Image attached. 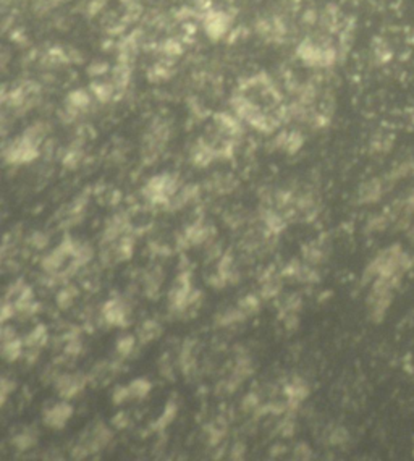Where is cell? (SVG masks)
I'll return each mask as SVG.
<instances>
[{"instance_id":"6da1fadb","label":"cell","mask_w":414,"mask_h":461,"mask_svg":"<svg viewBox=\"0 0 414 461\" xmlns=\"http://www.w3.org/2000/svg\"><path fill=\"white\" fill-rule=\"evenodd\" d=\"M230 26V18L223 12H209L204 18V29L210 39H220Z\"/></svg>"},{"instance_id":"7a4b0ae2","label":"cell","mask_w":414,"mask_h":461,"mask_svg":"<svg viewBox=\"0 0 414 461\" xmlns=\"http://www.w3.org/2000/svg\"><path fill=\"white\" fill-rule=\"evenodd\" d=\"M86 385V377L83 374H73V376H60L57 379V390L65 398L75 397L76 393H79Z\"/></svg>"},{"instance_id":"3957f363","label":"cell","mask_w":414,"mask_h":461,"mask_svg":"<svg viewBox=\"0 0 414 461\" xmlns=\"http://www.w3.org/2000/svg\"><path fill=\"white\" fill-rule=\"evenodd\" d=\"M71 414H73V408L68 403H65V401H62V403H57L46 413L44 422L52 429H62L71 418Z\"/></svg>"},{"instance_id":"277c9868","label":"cell","mask_w":414,"mask_h":461,"mask_svg":"<svg viewBox=\"0 0 414 461\" xmlns=\"http://www.w3.org/2000/svg\"><path fill=\"white\" fill-rule=\"evenodd\" d=\"M104 319L112 325H121L125 327L126 324V307L123 306L118 299H110L104 306Z\"/></svg>"},{"instance_id":"5b68a950","label":"cell","mask_w":414,"mask_h":461,"mask_svg":"<svg viewBox=\"0 0 414 461\" xmlns=\"http://www.w3.org/2000/svg\"><path fill=\"white\" fill-rule=\"evenodd\" d=\"M23 345L25 341H21L18 338H13L10 341H4V347H2V356L4 360H7L9 363H13L17 361L18 358L21 356V351H23Z\"/></svg>"},{"instance_id":"8992f818","label":"cell","mask_w":414,"mask_h":461,"mask_svg":"<svg viewBox=\"0 0 414 461\" xmlns=\"http://www.w3.org/2000/svg\"><path fill=\"white\" fill-rule=\"evenodd\" d=\"M280 287H282V283H280L279 277L273 275V274H267L264 277L260 295H262V298H272V296H275L280 291Z\"/></svg>"},{"instance_id":"52a82bcc","label":"cell","mask_w":414,"mask_h":461,"mask_svg":"<svg viewBox=\"0 0 414 461\" xmlns=\"http://www.w3.org/2000/svg\"><path fill=\"white\" fill-rule=\"evenodd\" d=\"M215 151L210 148V146H207V144H201V146H198L196 148V151H194V154H193V160H194V164L196 165H199V167H204V165H207L210 160H212L214 157H215Z\"/></svg>"},{"instance_id":"ba28073f","label":"cell","mask_w":414,"mask_h":461,"mask_svg":"<svg viewBox=\"0 0 414 461\" xmlns=\"http://www.w3.org/2000/svg\"><path fill=\"white\" fill-rule=\"evenodd\" d=\"M215 122H217V125H219V128H220L222 131H225V133H228V135H236L238 131H239V123H238V120L233 119V117L228 115V113H220V115H217V117H215Z\"/></svg>"},{"instance_id":"9c48e42d","label":"cell","mask_w":414,"mask_h":461,"mask_svg":"<svg viewBox=\"0 0 414 461\" xmlns=\"http://www.w3.org/2000/svg\"><path fill=\"white\" fill-rule=\"evenodd\" d=\"M47 341V330L44 325H38L34 330L26 336L25 345L30 348H39Z\"/></svg>"},{"instance_id":"30bf717a","label":"cell","mask_w":414,"mask_h":461,"mask_svg":"<svg viewBox=\"0 0 414 461\" xmlns=\"http://www.w3.org/2000/svg\"><path fill=\"white\" fill-rule=\"evenodd\" d=\"M78 296V290L73 287V285H68V287H65L59 296H57V304H59L60 309H68V307L73 304V299Z\"/></svg>"},{"instance_id":"8fae6325","label":"cell","mask_w":414,"mask_h":461,"mask_svg":"<svg viewBox=\"0 0 414 461\" xmlns=\"http://www.w3.org/2000/svg\"><path fill=\"white\" fill-rule=\"evenodd\" d=\"M89 102H91V97H89V94L86 92V91H83V89H78V91H73L68 96V104H70V107H73V108H76V110H81V108H86L89 105Z\"/></svg>"},{"instance_id":"7c38bea8","label":"cell","mask_w":414,"mask_h":461,"mask_svg":"<svg viewBox=\"0 0 414 461\" xmlns=\"http://www.w3.org/2000/svg\"><path fill=\"white\" fill-rule=\"evenodd\" d=\"M151 387L152 385H151L149 380H146V379H134L133 382L128 385V389H129V395H131V397L143 398V397H146V395L149 393Z\"/></svg>"},{"instance_id":"4fadbf2b","label":"cell","mask_w":414,"mask_h":461,"mask_svg":"<svg viewBox=\"0 0 414 461\" xmlns=\"http://www.w3.org/2000/svg\"><path fill=\"white\" fill-rule=\"evenodd\" d=\"M91 89L94 92V96H96L100 102L110 100L113 96V86L108 83H94L91 86Z\"/></svg>"},{"instance_id":"5bb4252c","label":"cell","mask_w":414,"mask_h":461,"mask_svg":"<svg viewBox=\"0 0 414 461\" xmlns=\"http://www.w3.org/2000/svg\"><path fill=\"white\" fill-rule=\"evenodd\" d=\"M129 75L131 71L126 67L125 63H120L117 68L113 70V83L117 87H125L129 81Z\"/></svg>"},{"instance_id":"9a60e30c","label":"cell","mask_w":414,"mask_h":461,"mask_svg":"<svg viewBox=\"0 0 414 461\" xmlns=\"http://www.w3.org/2000/svg\"><path fill=\"white\" fill-rule=\"evenodd\" d=\"M265 223H267L268 230H270L272 233H280V232L287 226L285 218H282L279 214H275V212H267V215H265Z\"/></svg>"},{"instance_id":"2e32d148","label":"cell","mask_w":414,"mask_h":461,"mask_svg":"<svg viewBox=\"0 0 414 461\" xmlns=\"http://www.w3.org/2000/svg\"><path fill=\"white\" fill-rule=\"evenodd\" d=\"M34 443H36V435H33L30 430H26V432L20 434V435H17L15 438H13V445H15V447L21 451L31 448Z\"/></svg>"},{"instance_id":"e0dca14e","label":"cell","mask_w":414,"mask_h":461,"mask_svg":"<svg viewBox=\"0 0 414 461\" xmlns=\"http://www.w3.org/2000/svg\"><path fill=\"white\" fill-rule=\"evenodd\" d=\"M161 333V325L157 324L156 320H149V322H146L143 327H141V330H140V335H141V340H144V341H149V340H152V338H156V336Z\"/></svg>"},{"instance_id":"ac0fdd59","label":"cell","mask_w":414,"mask_h":461,"mask_svg":"<svg viewBox=\"0 0 414 461\" xmlns=\"http://www.w3.org/2000/svg\"><path fill=\"white\" fill-rule=\"evenodd\" d=\"M259 306H260L259 298L252 296V295L243 298L241 301H239V304H238V307H239V309H241L244 314H254V312H256V311L259 309Z\"/></svg>"},{"instance_id":"d6986e66","label":"cell","mask_w":414,"mask_h":461,"mask_svg":"<svg viewBox=\"0 0 414 461\" xmlns=\"http://www.w3.org/2000/svg\"><path fill=\"white\" fill-rule=\"evenodd\" d=\"M175 414H177V406L173 405V403H169V405L165 406V411L162 414V418L157 421L156 427L157 429H164L165 426H169V422H172V419L175 418Z\"/></svg>"},{"instance_id":"ffe728a7","label":"cell","mask_w":414,"mask_h":461,"mask_svg":"<svg viewBox=\"0 0 414 461\" xmlns=\"http://www.w3.org/2000/svg\"><path fill=\"white\" fill-rule=\"evenodd\" d=\"M303 146V136L300 135V133H296V131H293V133H290L288 136H287V141H285V149L288 151V152H296L298 149H300Z\"/></svg>"},{"instance_id":"44dd1931","label":"cell","mask_w":414,"mask_h":461,"mask_svg":"<svg viewBox=\"0 0 414 461\" xmlns=\"http://www.w3.org/2000/svg\"><path fill=\"white\" fill-rule=\"evenodd\" d=\"M133 348H134V336L131 335L123 336V338H120L117 343V350L121 356H128L133 351Z\"/></svg>"},{"instance_id":"7402d4cb","label":"cell","mask_w":414,"mask_h":461,"mask_svg":"<svg viewBox=\"0 0 414 461\" xmlns=\"http://www.w3.org/2000/svg\"><path fill=\"white\" fill-rule=\"evenodd\" d=\"M259 408V397L256 393H248L243 400V411H254Z\"/></svg>"},{"instance_id":"603a6c76","label":"cell","mask_w":414,"mask_h":461,"mask_svg":"<svg viewBox=\"0 0 414 461\" xmlns=\"http://www.w3.org/2000/svg\"><path fill=\"white\" fill-rule=\"evenodd\" d=\"M79 159H81V151H70L67 156L63 159V165H67L68 168H75L79 164Z\"/></svg>"},{"instance_id":"cb8c5ba5","label":"cell","mask_w":414,"mask_h":461,"mask_svg":"<svg viewBox=\"0 0 414 461\" xmlns=\"http://www.w3.org/2000/svg\"><path fill=\"white\" fill-rule=\"evenodd\" d=\"M47 243H49V237L46 235V233H42V232L34 233V235L31 237V245L34 248H39V250H42V248L47 246Z\"/></svg>"},{"instance_id":"d4e9b609","label":"cell","mask_w":414,"mask_h":461,"mask_svg":"<svg viewBox=\"0 0 414 461\" xmlns=\"http://www.w3.org/2000/svg\"><path fill=\"white\" fill-rule=\"evenodd\" d=\"M131 395H129V389L128 387H118L117 390H115V393H113V401L117 405H120V403H123L126 398H129Z\"/></svg>"},{"instance_id":"484cf974","label":"cell","mask_w":414,"mask_h":461,"mask_svg":"<svg viewBox=\"0 0 414 461\" xmlns=\"http://www.w3.org/2000/svg\"><path fill=\"white\" fill-rule=\"evenodd\" d=\"M164 50H165V54H169V55H180L181 52H183V49H181V46H180L178 42H175V41L165 42Z\"/></svg>"},{"instance_id":"4316f807","label":"cell","mask_w":414,"mask_h":461,"mask_svg":"<svg viewBox=\"0 0 414 461\" xmlns=\"http://www.w3.org/2000/svg\"><path fill=\"white\" fill-rule=\"evenodd\" d=\"M298 325H300V319H298L295 312L285 314V327L288 330H295V328H298Z\"/></svg>"},{"instance_id":"83f0119b","label":"cell","mask_w":414,"mask_h":461,"mask_svg":"<svg viewBox=\"0 0 414 461\" xmlns=\"http://www.w3.org/2000/svg\"><path fill=\"white\" fill-rule=\"evenodd\" d=\"M295 455H296V458H308L311 455V450L308 448L306 443H300L295 448Z\"/></svg>"},{"instance_id":"f1b7e54d","label":"cell","mask_w":414,"mask_h":461,"mask_svg":"<svg viewBox=\"0 0 414 461\" xmlns=\"http://www.w3.org/2000/svg\"><path fill=\"white\" fill-rule=\"evenodd\" d=\"M293 429H295V424L292 419H287L285 422L282 424V435L285 437H292L293 435Z\"/></svg>"},{"instance_id":"f546056e","label":"cell","mask_w":414,"mask_h":461,"mask_svg":"<svg viewBox=\"0 0 414 461\" xmlns=\"http://www.w3.org/2000/svg\"><path fill=\"white\" fill-rule=\"evenodd\" d=\"M13 389H15V382H10L9 379H2V400H5L7 395H9Z\"/></svg>"},{"instance_id":"4dcf8cb0","label":"cell","mask_w":414,"mask_h":461,"mask_svg":"<svg viewBox=\"0 0 414 461\" xmlns=\"http://www.w3.org/2000/svg\"><path fill=\"white\" fill-rule=\"evenodd\" d=\"M246 453V447L241 443V442H238V443H235L233 445V448H231V456L233 458H241L243 455Z\"/></svg>"},{"instance_id":"1f68e13d","label":"cell","mask_w":414,"mask_h":461,"mask_svg":"<svg viewBox=\"0 0 414 461\" xmlns=\"http://www.w3.org/2000/svg\"><path fill=\"white\" fill-rule=\"evenodd\" d=\"M107 71V65L105 63H94L89 67V73L91 75H102V73Z\"/></svg>"},{"instance_id":"d6a6232c","label":"cell","mask_w":414,"mask_h":461,"mask_svg":"<svg viewBox=\"0 0 414 461\" xmlns=\"http://www.w3.org/2000/svg\"><path fill=\"white\" fill-rule=\"evenodd\" d=\"M13 338H17L15 336V330L10 327H4L2 328V341H10Z\"/></svg>"},{"instance_id":"836d02e7","label":"cell","mask_w":414,"mask_h":461,"mask_svg":"<svg viewBox=\"0 0 414 461\" xmlns=\"http://www.w3.org/2000/svg\"><path fill=\"white\" fill-rule=\"evenodd\" d=\"M113 426H117V427H125L126 424H128V419H126V416L123 414V413H120L117 418H113Z\"/></svg>"},{"instance_id":"e575fe53","label":"cell","mask_w":414,"mask_h":461,"mask_svg":"<svg viewBox=\"0 0 414 461\" xmlns=\"http://www.w3.org/2000/svg\"><path fill=\"white\" fill-rule=\"evenodd\" d=\"M196 4H198V7L199 9H202V10H206L207 7H209V4H210V0H196Z\"/></svg>"}]
</instances>
